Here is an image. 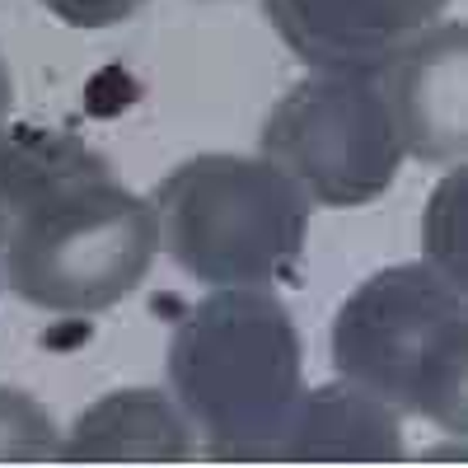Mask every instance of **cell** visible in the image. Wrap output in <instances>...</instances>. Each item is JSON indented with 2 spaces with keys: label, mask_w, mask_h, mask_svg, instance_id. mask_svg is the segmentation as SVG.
<instances>
[{
  "label": "cell",
  "mask_w": 468,
  "mask_h": 468,
  "mask_svg": "<svg viewBox=\"0 0 468 468\" xmlns=\"http://www.w3.org/2000/svg\"><path fill=\"white\" fill-rule=\"evenodd\" d=\"M160 253L154 207L112 178L75 132L0 127V262L19 300L103 314Z\"/></svg>",
  "instance_id": "cell-1"
},
{
  "label": "cell",
  "mask_w": 468,
  "mask_h": 468,
  "mask_svg": "<svg viewBox=\"0 0 468 468\" xmlns=\"http://www.w3.org/2000/svg\"><path fill=\"white\" fill-rule=\"evenodd\" d=\"M169 384L211 459L277 463L286 426L304 399L291 309L258 286H220L174 328Z\"/></svg>",
  "instance_id": "cell-2"
},
{
  "label": "cell",
  "mask_w": 468,
  "mask_h": 468,
  "mask_svg": "<svg viewBox=\"0 0 468 468\" xmlns=\"http://www.w3.org/2000/svg\"><path fill=\"white\" fill-rule=\"evenodd\" d=\"M333 366L388 408L468 431L463 286L436 262H403L356 286L333 324Z\"/></svg>",
  "instance_id": "cell-3"
},
{
  "label": "cell",
  "mask_w": 468,
  "mask_h": 468,
  "mask_svg": "<svg viewBox=\"0 0 468 468\" xmlns=\"http://www.w3.org/2000/svg\"><path fill=\"white\" fill-rule=\"evenodd\" d=\"M150 207L169 258L207 286H277L309 234V197L271 160L244 154L178 165Z\"/></svg>",
  "instance_id": "cell-4"
},
{
  "label": "cell",
  "mask_w": 468,
  "mask_h": 468,
  "mask_svg": "<svg viewBox=\"0 0 468 468\" xmlns=\"http://www.w3.org/2000/svg\"><path fill=\"white\" fill-rule=\"evenodd\" d=\"M403 154V132L379 70L309 75L271 108L262 127V160L319 207H366L384 197Z\"/></svg>",
  "instance_id": "cell-5"
},
{
  "label": "cell",
  "mask_w": 468,
  "mask_h": 468,
  "mask_svg": "<svg viewBox=\"0 0 468 468\" xmlns=\"http://www.w3.org/2000/svg\"><path fill=\"white\" fill-rule=\"evenodd\" d=\"M282 43L319 70H375L450 0H262Z\"/></svg>",
  "instance_id": "cell-6"
},
{
  "label": "cell",
  "mask_w": 468,
  "mask_h": 468,
  "mask_svg": "<svg viewBox=\"0 0 468 468\" xmlns=\"http://www.w3.org/2000/svg\"><path fill=\"white\" fill-rule=\"evenodd\" d=\"M375 70L399 117L403 150L421 160H454L463 150V28H421Z\"/></svg>",
  "instance_id": "cell-7"
},
{
  "label": "cell",
  "mask_w": 468,
  "mask_h": 468,
  "mask_svg": "<svg viewBox=\"0 0 468 468\" xmlns=\"http://www.w3.org/2000/svg\"><path fill=\"white\" fill-rule=\"evenodd\" d=\"M399 459H403V431L394 408L356 388L351 379L304 394L277 450V463H399Z\"/></svg>",
  "instance_id": "cell-8"
},
{
  "label": "cell",
  "mask_w": 468,
  "mask_h": 468,
  "mask_svg": "<svg viewBox=\"0 0 468 468\" xmlns=\"http://www.w3.org/2000/svg\"><path fill=\"white\" fill-rule=\"evenodd\" d=\"M192 431L154 388H117L99 399L61 441V463H187Z\"/></svg>",
  "instance_id": "cell-9"
},
{
  "label": "cell",
  "mask_w": 468,
  "mask_h": 468,
  "mask_svg": "<svg viewBox=\"0 0 468 468\" xmlns=\"http://www.w3.org/2000/svg\"><path fill=\"white\" fill-rule=\"evenodd\" d=\"M0 463H61L52 412L19 388H0Z\"/></svg>",
  "instance_id": "cell-10"
},
{
  "label": "cell",
  "mask_w": 468,
  "mask_h": 468,
  "mask_svg": "<svg viewBox=\"0 0 468 468\" xmlns=\"http://www.w3.org/2000/svg\"><path fill=\"white\" fill-rule=\"evenodd\" d=\"M43 5L70 28H108L132 19L145 0H43Z\"/></svg>",
  "instance_id": "cell-11"
},
{
  "label": "cell",
  "mask_w": 468,
  "mask_h": 468,
  "mask_svg": "<svg viewBox=\"0 0 468 468\" xmlns=\"http://www.w3.org/2000/svg\"><path fill=\"white\" fill-rule=\"evenodd\" d=\"M5 112H10V75H5V61H0V127H5Z\"/></svg>",
  "instance_id": "cell-12"
}]
</instances>
